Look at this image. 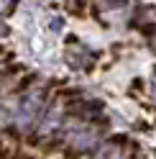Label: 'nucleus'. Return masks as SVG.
<instances>
[{"instance_id":"7","label":"nucleus","mask_w":156,"mask_h":159,"mask_svg":"<svg viewBox=\"0 0 156 159\" xmlns=\"http://www.w3.org/2000/svg\"><path fill=\"white\" fill-rule=\"evenodd\" d=\"M15 159H33V157H28V154H18Z\"/></svg>"},{"instance_id":"2","label":"nucleus","mask_w":156,"mask_h":159,"mask_svg":"<svg viewBox=\"0 0 156 159\" xmlns=\"http://www.w3.org/2000/svg\"><path fill=\"white\" fill-rule=\"evenodd\" d=\"M69 141L74 149H80V152H87V149H92L97 144V134L92 131V128H82V126H77L69 131Z\"/></svg>"},{"instance_id":"3","label":"nucleus","mask_w":156,"mask_h":159,"mask_svg":"<svg viewBox=\"0 0 156 159\" xmlns=\"http://www.w3.org/2000/svg\"><path fill=\"white\" fill-rule=\"evenodd\" d=\"M97 159H123V154L118 152V146H105L100 154H97Z\"/></svg>"},{"instance_id":"8","label":"nucleus","mask_w":156,"mask_h":159,"mask_svg":"<svg viewBox=\"0 0 156 159\" xmlns=\"http://www.w3.org/2000/svg\"><path fill=\"white\" fill-rule=\"evenodd\" d=\"M8 5V0H0V11H3V8Z\"/></svg>"},{"instance_id":"1","label":"nucleus","mask_w":156,"mask_h":159,"mask_svg":"<svg viewBox=\"0 0 156 159\" xmlns=\"http://www.w3.org/2000/svg\"><path fill=\"white\" fill-rule=\"evenodd\" d=\"M38 105H41V98L36 93H31L28 98L21 100V108H18V123L21 126H28L36 121V113H38Z\"/></svg>"},{"instance_id":"4","label":"nucleus","mask_w":156,"mask_h":159,"mask_svg":"<svg viewBox=\"0 0 156 159\" xmlns=\"http://www.w3.org/2000/svg\"><path fill=\"white\" fill-rule=\"evenodd\" d=\"M5 121H8V111H5V108H3V105H0V128H3V126H5Z\"/></svg>"},{"instance_id":"6","label":"nucleus","mask_w":156,"mask_h":159,"mask_svg":"<svg viewBox=\"0 0 156 159\" xmlns=\"http://www.w3.org/2000/svg\"><path fill=\"white\" fill-rule=\"evenodd\" d=\"M108 3H110V5H123L125 0H108Z\"/></svg>"},{"instance_id":"5","label":"nucleus","mask_w":156,"mask_h":159,"mask_svg":"<svg viewBox=\"0 0 156 159\" xmlns=\"http://www.w3.org/2000/svg\"><path fill=\"white\" fill-rule=\"evenodd\" d=\"M5 34H8V26H5L3 21H0V36H5Z\"/></svg>"}]
</instances>
